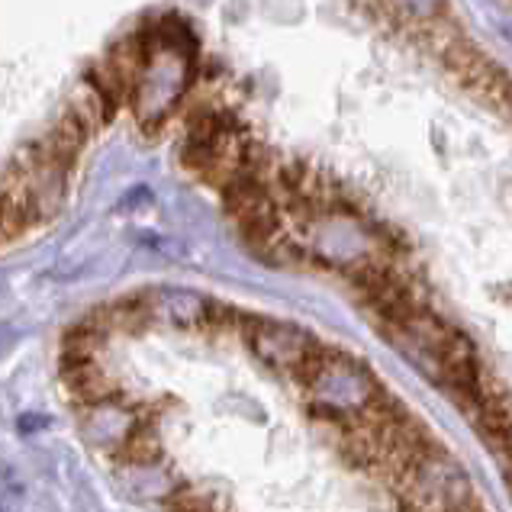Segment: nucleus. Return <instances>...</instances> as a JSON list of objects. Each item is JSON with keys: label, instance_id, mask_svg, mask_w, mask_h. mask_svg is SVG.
Returning a JSON list of instances; mask_svg holds the SVG:
<instances>
[{"label": "nucleus", "instance_id": "nucleus-1", "mask_svg": "<svg viewBox=\"0 0 512 512\" xmlns=\"http://www.w3.org/2000/svg\"><path fill=\"white\" fill-rule=\"evenodd\" d=\"M23 506H26L23 480L13 471H4L0 474V512H23Z\"/></svg>", "mask_w": 512, "mask_h": 512}]
</instances>
